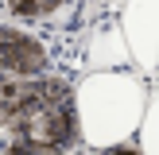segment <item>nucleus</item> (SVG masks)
<instances>
[{
  "mask_svg": "<svg viewBox=\"0 0 159 155\" xmlns=\"http://www.w3.org/2000/svg\"><path fill=\"white\" fill-rule=\"evenodd\" d=\"M0 12L4 20L43 31L47 39L82 54V43H74V35L85 39V31L105 16V8H93V0H0Z\"/></svg>",
  "mask_w": 159,
  "mask_h": 155,
  "instance_id": "obj_4",
  "label": "nucleus"
},
{
  "mask_svg": "<svg viewBox=\"0 0 159 155\" xmlns=\"http://www.w3.org/2000/svg\"><path fill=\"white\" fill-rule=\"evenodd\" d=\"M70 155H93V151H85V147H78V151H70Z\"/></svg>",
  "mask_w": 159,
  "mask_h": 155,
  "instance_id": "obj_9",
  "label": "nucleus"
},
{
  "mask_svg": "<svg viewBox=\"0 0 159 155\" xmlns=\"http://www.w3.org/2000/svg\"><path fill=\"white\" fill-rule=\"evenodd\" d=\"M78 70H82V54L78 51L47 39L43 31H31L23 23L0 20V85L51 78V74L74 78Z\"/></svg>",
  "mask_w": 159,
  "mask_h": 155,
  "instance_id": "obj_3",
  "label": "nucleus"
},
{
  "mask_svg": "<svg viewBox=\"0 0 159 155\" xmlns=\"http://www.w3.org/2000/svg\"><path fill=\"white\" fill-rule=\"evenodd\" d=\"M148 82L140 70H85L74 78V120L78 144L85 151L136 140V128L148 108Z\"/></svg>",
  "mask_w": 159,
  "mask_h": 155,
  "instance_id": "obj_2",
  "label": "nucleus"
},
{
  "mask_svg": "<svg viewBox=\"0 0 159 155\" xmlns=\"http://www.w3.org/2000/svg\"><path fill=\"white\" fill-rule=\"evenodd\" d=\"M132 66V54L128 43L120 35V23L116 16H101L89 31H85V43H82V74L85 70H124Z\"/></svg>",
  "mask_w": 159,
  "mask_h": 155,
  "instance_id": "obj_6",
  "label": "nucleus"
},
{
  "mask_svg": "<svg viewBox=\"0 0 159 155\" xmlns=\"http://www.w3.org/2000/svg\"><path fill=\"white\" fill-rule=\"evenodd\" d=\"M0 20H4V12H0Z\"/></svg>",
  "mask_w": 159,
  "mask_h": 155,
  "instance_id": "obj_10",
  "label": "nucleus"
},
{
  "mask_svg": "<svg viewBox=\"0 0 159 155\" xmlns=\"http://www.w3.org/2000/svg\"><path fill=\"white\" fill-rule=\"evenodd\" d=\"M78 147L74 78L51 74L0 85V155H70Z\"/></svg>",
  "mask_w": 159,
  "mask_h": 155,
  "instance_id": "obj_1",
  "label": "nucleus"
},
{
  "mask_svg": "<svg viewBox=\"0 0 159 155\" xmlns=\"http://www.w3.org/2000/svg\"><path fill=\"white\" fill-rule=\"evenodd\" d=\"M116 23L128 43L132 70H140L148 82L159 78V0H124Z\"/></svg>",
  "mask_w": 159,
  "mask_h": 155,
  "instance_id": "obj_5",
  "label": "nucleus"
},
{
  "mask_svg": "<svg viewBox=\"0 0 159 155\" xmlns=\"http://www.w3.org/2000/svg\"><path fill=\"white\" fill-rule=\"evenodd\" d=\"M136 144L144 155H159V82L148 89V108H144V120L136 128Z\"/></svg>",
  "mask_w": 159,
  "mask_h": 155,
  "instance_id": "obj_7",
  "label": "nucleus"
},
{
  "mask_svg": "<svg viewBox=\"0 0 159 155\" xmlns=\"http://www.w3.org/2000/svg\"><path fill=\"white\" fill-rule=\"evenodd\" d=\"M105 4H109V0H105Z\"/></svg>",
  "mask_w": 159,
  "mask_h": 155,
  "instance_id": "obj_11",
  "label": "nucleus"
},
{
  "mask_svg": "<svg viewBox=\"0 0 159 155\" xmlns=\"http://www.w3.org/2000/svg\"><path fill=\"white\" fill-rule=\"evenodd\" d=\"M93 155H144V151H140V144H136V140H124V144L101 147V151H93Z\"/></svg>",
  "mask_w": 159,
  "mask_h": 155,
  "instance_id": "obj_8",
  "label": "nucleus"
}]
</instances>
